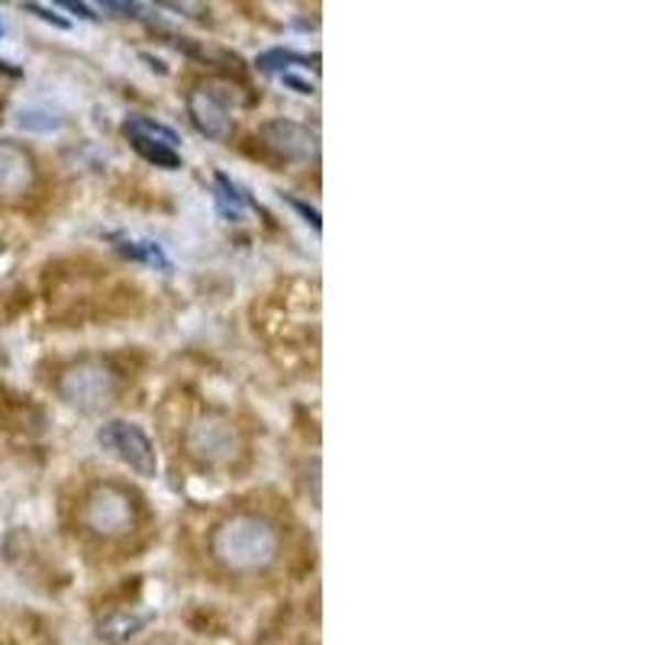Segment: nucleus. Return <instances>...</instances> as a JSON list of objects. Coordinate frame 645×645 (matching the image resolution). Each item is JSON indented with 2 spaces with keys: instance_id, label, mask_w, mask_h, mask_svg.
I'll return each instance as SVG.
<instances>
[{
  "instance_id": "f257e3e1",
  "label": "nucleus",
  "mask_w": 645,
  "mask_h": 645,
  "mask_svg": "<svg viewBox=\"0 0 645 645\" xmlns=\"http://www.w3.org/2000/svg\"><path fill=\"white\" fill-rule=\"evenodd\" d=\"M210 555L232 575H259L281 555V533L259 513H230L210 533Z\"/></svg>"
},
{
  "instance_id": "f03ea898",
  "label": "nucleus",
  "mask_w": 645,
  "mask_h": 645,
  "mask_svg": "<svg viewBox=\"0 0 645 645\" xmlns=\"http://www.w3.org/2000/svg\"><path fill=\"white\" fill-rule=\"evenodd\" d=\"M55 391L68 407L81 414H100L117 404L123 391V374L103 359H81L58 374Z\"/></svg>"
},
{
  "instance_id": "7ed1b4c3",
  "label": "nucleus",
  "mask_w": 645,
  "mask_h": 645,
  "mask_svg": "<svg viewBox=\"0 0 645 645\" xmlns=\"http://www.w3.org/2000/svg\"><path fill=\"white\" fill-rule=\"evenodd\" d=\"M187 459L207 471H230L245 456V439L236 423L220 414H204L190 419L185 429Z\"/></svg>"
},
{
  "instance_id": "20e7f679",
  "label": "nucleus",
  "mask_w": 645,
  "mask_h": 645,
  "mask_svg": "<svg viewBox=\"0 0 645 645\" xmlns=\"http://www.w3.org/2000/svg\"><path fill=\"white\" fill-rule=\"evenodd\" d=\"M81 526L103 543L127 539L139 526L136 498L117 481L94 484L81 501Z\"/></svg>"
},
{
  "instance_id": "39448f33",
  "label": "nucleus",
  "mask_w": 645,
  "mask_h": 645,
  "mask_svg": "<svg viewBox=\"0 0 645 645\" xmlns=\"http://www.w3.org/2000/svg\"><path fill=\"white\" fill-rule=\"evenodd\" d=\"M97 442L103 446V452L117 456L123 464H130L136 474L142 478H155L158 474V456H155V446L152 439L139 429L136 423H127V419H110L100 426L97 433Z\"/></svg>"
},
{
  "instance_id": "423d86ee",
  "label": "nucleus",
  "mask_w": 645,
  "mask_h": 645,
  "mask_svg": "<svg viewBox=\"0 0 645 645\" xmlns=\"http://www.w3.org/2000/svg\"><path fill=\"white\" fill-rule=\"evenodd\" d=\"M220 85H200L187 94V117L197 127V133L214 142H227L232 133L230 120V94Z\"/></svg>"
},
{
  "instance_id": "0eeeda50",
  "label": "nucleus",
  "mask_w": 645,
  "mask_h": 645,
  "mask_svg": "<svg viewBox=\"0 0 645 645\" xmlns=\"http://www.w3.org/2000/svg\"><path fill=\"white\" fill-rule=\"evenodd\" d=\"M259 139H262V145L275 158H281V162H310L320 152V139H317V133L310 127L294 123V120H284V117L262 123Z\"/></svg>"
},
{
  "instance_id": "6e6552de",
  "label": "nucleus",
  "mask_w": 645,
  "mask_h": 645,
  "mask_svg": "<svg viewBox=\"0 0 645 645\" xmlns=\"http://www.w3.org/2000/svg\"><path fill=\"white\" fill-rule=\"evenodd\" d=\"M36 185V158L10 142L0 139V200H23Z\"/></svg>"
},
{
  "instance_id": "1a4fd4ad",
  "label": "nucleus",
  "mask_w": 645,
  "mask_h": 645,
  "mask_svg": "<svg viewBox=\"0 0 645 645\" xmlns=\"http://www.w3.org/2000/svg\"><path fill=\"white\" fill-rule=\"evenodd\" d=\"M107 242L130 262L139 265H149V269H158V272H172V259L165 255V249L152 239H136L130 232H110Z\"/></svg>"
},
{
  "instance_id": "9d476101",
  "label": "nucleus",
  "mask_w": 645,
  "mask_h": 645,
  "mask_svg": "<svg viewBox=\"0 0 645 645\" xmlns=\"http://www.w3.org/2000/svg\"><path fill=\"white\" fill-rule=\"evenodd\" d=\"M155 616L152 613H136V610H113L97 623V639L103 645H123L139 636Z\"/></svg>"
},
{
  "instance_id": "9b49d317",
  "label": "nucleus",
  "mask_w": 645,
  "mask_h": 645,
  "mask_svg": "<svg viewBox=\"0 0 645 645\" xmlns=\"http://www.w3.org/2000/svg\"><path fill=\"white\" fill-rule=\"evenodd\" d=\"M214 185H217V214H220L227 223H239V220L245 217V207L252 204L249 194L239 185H232L223 172L214 175Z\"/></svg>"
},
{
  "instance_id": "f8f14e48",
  "label": "nucleus",
  "mask_w": 645,
  "mask_h": 645,
  "mask_svg": "<svg viewBox=\"0 0 645 645\" xmlns=\"http://www.w3.org/2000/svg\"><path fill=\"white\" fill-rule=\"evenodd\" d=\"M123 136L145 139V142H162V145H172V149H178V142H182L172 127H165V123H158V120H152V117H130V120L123 123Z\"/></svg>"
},
{
  "instance_id": "ddd939ff",
  "label": "nucleus",
  "mask_w": 645,
  "mask_h": 645,
  "mask_svg": "<svg viewBox=\"0 0 645 645\" xmlns=\"http://www.w3.org/2000/svg\"><path fill=\"white\" fill-rule=\"evenodd\" d=\"M133 142V149H136L139 155L149 162V165H155V168H165V172H175V168H182V152L178 149H172V145H162V142H145V139H130Z\"/></svg>"
},
{
  "instance_id": "4468645a",
  "label": "nucleus",
  "mask_w": 645,
  "mask_h": 645,
  "mask_svg": "<svg viewBox=\"0 0 645 645\" xmlns=\"http://www.w3.org/2000/svg\"><path fill=\"white\" fill-rule=\"evenodd\" d=\"M255 65H259V72H265V75H275V72H291L294 65L297 68H307L310 65V58L307 55H297V52H287V48H272V52H262L259 58H255Z\"/></svg>"
},
{
  "instance_id": "2eb2a0df",
  "label": "nucleus",
  "mask_w": 645,
  "mask_h": 645,
  "mask_svg": "<svg viewBox=\"0 0 645 645\" xmlns=\"http://www.w3.org/2000/svg\"><path fill=\"white\" fill-rule=\"evenodd\" d=\"M17 123H20L23 130H30V133H52V130H62V127H65L62 117H55V113H48V110H40V107H23V110H17Z\"/></svg>"
},
{
  "instance_id": "dca6fc26",
  "label": "nucleus",
  "mask_w": 645,
  "mask_h": 645,
  "mask_svg": "<svg viewBox=\"0 0 645 645\" xmlns=\"http://www.w3.org/2000/svg\"><path fill=\"white\" fill-rule=\"evenodd\" d=\"M26 10H30V13H36L40 20L52 23V26H58V30H68V20H65V17H58V13H52L48 7H43V3H26Z\"/></svg>"
},
{
  "instance_id": "f3484780",
  "label": "nucleus",
  "mask_w": 645,
  "mask_h": 645,
  "mask_svg": "<svg viewBox=\"0 0 645 645\" xmlns=\"http://www.w3.org/2000/svg\"><path fill=\"white\" fill-rule=\"evenodd\" d=\"M284 200H287V204H291L294 210H300V214L307 217V223H310L314 230H320L322 223H320V210H317V207H307V204H304V200H297V197H284Z\"/></svg>"
},
{
  "instance_id": "a211bd4d",
  "label": "nucleus",
  "mask_w": 645,
  "mask_h": 645,
  "mask_svg": "<svg viewBox=\"0 0 645 645\" xmlns=\"http://www.w3.org/2000/svg\"><path fill=\"white\" fill-rule=\"evenodd\" d=\"M281 81H284L291 91L317 94V85H314V81H304V78H297V75H291V72H284V75H281Z\"/></svg>"
},
{
  "instance_id": "6ab92c4d",
  "label": "nucleus",
  "mask_w": 645,
  "mask_h": 645,
  "mask_svg": "<svg viewBox=\"0 0 645 645\" xmlns=\"http://www.w3.org/2000/svg\"><path fill=\"white\" fill-rule=\"evenodd\" d=\"M62 7H65V10H72V13H78V17H85V20H94V17H97V13H91V7H88V3H75V0H65Z\"/></svg>"
},
{
  "instance_id": "aec40b11",
  "label": "nucleus",
  "mask_w": 645,
  "mask_h": 645,
  "mask_svg": "<svg viewBox=\"0 0 645 645\" xmlns=\"http://www.w3.org/2000/svg\"><path fill=\"white\" fill-rule=\"evenodd\" d=\"M0 75H7V78H20V68H17V65H10V62H3V58H0Z\"/></svg>"
},
{
  "instance_id": "412c9836",
  "label": "nucleus",
  "mask_w": 645,
  "mask_h": 645,
  "mask_svg": "<svg viewBox=\"0 0 645 645\" xmlns=\"http://www.w3.org/2000/svg\"><path fill=\"white\" fill-rule=\"evenodd\" d=\"M3 362H7V356H3V352H0V365H3Z\"/></svg>"
},
{
  "instance_id": "4be33fe9",
  "label": "nucleus",
  "mask_w": 645,
  "mask_h": 645,
  "mask_svg": "<svg viewBox=\"0 0 645 645\" xmlns=\"http://www.w3.org/2000/svg\"><path fill=\"white\" fill-rule=\"evenodd\" d=\"M0 36H3V17H0Z\"/></svg>"
}]
</instances>
